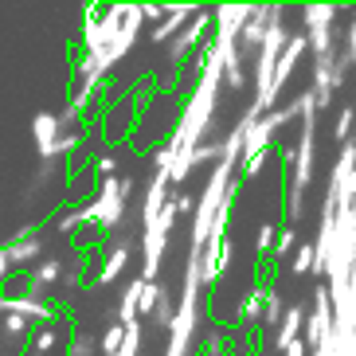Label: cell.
Listing matches in <instances>:
<instances>
[{"instance_id":"3","label":"cell","mask_w":356,"mask_h":356,"mask_svg":"<svg viewBox=\"0 0 356 356\" xmlns=\"http://www.w3.org/2000/svg\"><path fill=\"white\" fill-rule=\"evenodd\" d=\"M337 12H341V4H305L302 8L305 43L314 47L317 59L337 55Z\"/></svg>"},{"instance_id":"20","label":"cell","mask_w":356,"mask_h":356,"mask_svg":"<svg viewBox=\"0 0 356 356\" xmlns=\"http://www.w3.org/2000/svg\"><path fill=\"white\" fill-rule=\"evenodd\" d=\"M293 247H298V231L290 227V223H286V227H278V235H274V247H270V259L274 262H282L286 254L293 251Z\"/></svg>"},{"instance_id":"18","label":"cell","mask_w":356,"mask_h":356,"mask_svg":"<svg viewBox=\"0 0 356 356\" xmlns=\"http://www.w3.org/2000/svg\"><path fill=\"white\" fill-rule=\"evenodd\" d=\"M356 137V110L353 106H345L341 114H337V126H333V141H341V145H348Z\"/></svg>"},{"instance_id":"11","label":"cell","mask_w":356,"mask_h":356,"mask_svg":"<svg viewBox=\"0 0 356 356\" xmlns=\"http://www.w3.org/2000/svg\"><path fill=\"white\" fill-rule=\"evenodd\" d=\"M305 317H309V309H305V305H290V309L282 314V321H278V329H274V348H278V353H286L293 341H302Z\"/></svg>"},{"instance_id":"23","label":"cell","mask_w":356,"mask_h":356,"mask_svg":"<svg viewBox=\"0 0 356 356\" xmlns=\"http://www.w3.org/2000/svg\"><path fill=\"white\" fill-rule=\"evenodd\" d=\"M79 227H83V211H79V204L55 216V231H59V235H74Z\"/></svg>"},{"instance_id":"9","label":"cell","mask_w":356,"mask_h":356,"mask_svg":"<svg viewBox=\"0 0 356 356\" xmlns=\"http://www.w3.org/2000/svg\"><path fill=\"white\" fill-rule=\"evenodd\" d=\"M341 90L337 83V67H333V55L329 59H317L314 63V86H309V95H314V106L325 110V106H333V95Z\"/></svg>"},{"instance_id":"14","label":"cell","mask_w":356,"mask_h":356,"mask_svg":"<svg viewBox=\"0 0 356 356\" xmlns=\"http://www.w3.org/2000/svg\"><path fill=\"white\" fill-rule=\"evenodd\" d=\"M141 290H145L141 278L122 290V298H118V325H134L137 321V298H141Z\"/></svg>"},{"instance_id":"28","label":"cell","mask_w":356,"mask_h":356,"mask_svg":"<svg viewBox=\"0 0 356 356\" xmlns=\"http://www.w3.org/2000/svg\"><path fill=\"white\" fill-rule=\"evenodd\" d=\"M90 348H95V345H90V341H86L83 333H79V337H74V341H71V356H86V353H90Z\"/></svg>"},{"instance_id":"21","label":"cell","mask_w":356,"mask_h":356,"mask_svg":"<svg viewBox=\"0 0 356 356\" xmlns=\"http://www.w3.org/2000/svg\"><path fill=\"white\" fill-rule=\"evenodd\" d=\"M262 317H266L270 329H278V321H282V302H278V290H274V286L262 290Z\"/></svg>"},{"instance_id":"32","label":"cell","mask_w":356,"mask_h":356,"mask_svg":"<svg viewBox=\"0 0 356 356\" xmlns=\"http://www.w3.org/2000/svg\"><path fill=\"white\" fill-rule=\"evenodd\" d=\"M200 356H208V353H200Z\"/></svg>"},{"instance_id":"17","label":"cell","mask_w":356,"mask_h":356,"mask_svg":"<svg viewBox=\"0 0 356 356\" xmlns=\"http://www.w3.org/2000/svg\"><path fill=\"white\" fill-rule=\"evenodd\" d=\"M266 290V286H262ZM262 290H247L243 293V302H239V321L243 325H254L262 317Z\"/></svg>"},{"instance_id":"29","label":"cell","mask_w":356,"mask_h":356,"mask_svg":"<svg viewBox=\"0 0 356 356\" xmlns=\"http://www.w3.org/2000/svg\"><path fill=\"white\" fill-rule=\"evenodd\" d=\"M8 278H12V262H8V251L0 247V286L8 282Z\"/></svg>"},{"instance_id":"12","label":"cell","mask_w":356,"mask_h":356,"mask_svg":"<svg viewBox=\"0 0 356 356\" xmlns=\"http://www.w3.org/2000/svg\"><path fill=\"white\" fill-rule=\"evenodd\" d=\"M129 254H134V243H114L110 247V254H106V262L98 266V274H95V286H110V282H118L122 274H126V266H129Z\"/></svg>"},{"instance_id":"6","label":"cell","mask_w":356,"mask_h":356,"mask_svg":"<svg viewBox=\"0 0 356 356\" xmlns=\"http://www.w3.org/2000/svg\"><path fill=\"white\" fill-rule=\"evenodd\" d=\"M305 51H309V43H305V32L290 35L282 47V55H278V63H274V74H270V98L282 95V86L290 83V74L298 71V63L305 59Z\"/></svg>"},{"instance_id":"24","label":"cell","mask_w":356,"mask_h":356,"mask_svg":"<svg viewBox=\"0 0 356 356\" xmlns=\"http://www.w3.org/2000/svg\"><path fill=\"white\" fill-rule=\"evenodd\" d=\"M141 329H145L141 321L126 325V341H122V348H118L114 356H137V353H141Z\"/></svg>"},{"instance_id":"5","label":"cell","mask_w":356,"mask_h":356,"mask_svg":"<svg viewBox=\"0 0 356 356\" xmlns=\"http://www.w3.org/2000/svg\"><path fill=\"white\" fill-rule=\"evenodd\" d=\"M333 333V302H329V290L317 286L314 293V314L305 317V329H302V345L314 353V348L325 345V337Z\"/></svg>"},{"instance_id":"2","label":"cell","mask_w":356,"mask_h":356,"mask_svg":"<svg viewBox=\"0 0 356 356\" xmlns=\"http://www.w3.org/2000/svg\"><path fill=\"white\" fill-rule=\"evenodd\" d=\"M317 106H309L302 114V134H298V145L290 149V196H305L309 180H314V157H317Z\"/></svg>"},{"instance_id":"31","label":"cell","mask_w":356,"mask_h":356,"mask_svg":"<svg viewBox=\"0 0 356 356\" xmlns=\"http://www.w3.org/2000/svg\"><path fill=\"white\" fill-rule=\"evenodd\" d=\"M24 356H40V353H24Z\"/></svg>"},{"instance_id":"4","label":"cell","mask_w":356,"mask_h":356,"mask_svg":"<svg viewBox=\"0 0 356 356\" xmlns=\"http://www.w3.org/2000/svg\"><path fill=\"white\" fill-rule=\"evenodd\" d=\"M211 28H216V20H211V8H200L196 16L188 20V28H184L177 40L168 43V63L180 67L184 59H188V55H196L200 47L208 43V32H211Z\"/></svg>"},{"instance_id":"27","label":"cell","mask_w":356,"mask_h":356,"mask_svg":"<svg viewBox=\"0 0 356 356\" xmlns=\"http://www.w3.org/2000/svg\"><path fill=\"white\" fill-rule=\"evenodd\" d=\"M114 172H118V157H114V153H102V157H98L95 161V177H114Z\"/></svg>"},{"instance_id":"13","label":"cell","mask_w":356,"mask_h":356,"mask_svg":"<svg viewBox=\"0 0 356 356\" xmlns=\"http://www.w3.org/2000/svg\"><path fill=\"white\" fill-rule=\"evenodd\" d=\"M28 341H32V348H28V353L51 356L55 348H59V345L67 341V329H63L59 321H51V325H40V329H32V337H28Z\"/></svg>"},{"instance_id":"25","label":"cell","mask_w":356,"mask_h":356,"mask_svg":"<svg viewBox=\"0 0 356 356\" xmlns=\"http://www.w3.org/2000/svg\"><path fill=\"white\" fill-rule=\"evenodd\" d=\"M314 243H298V251H293V266H290V270L293 274H309V270H314Z\"/></svg>"},{"instance_id":"30","label":"cell","mask_w":356,"mask_h":356,"mask_svg":"<svg viewBox=\"0 0 356 356\" xmlns=\"http://www.w3.org/2000/svg\"><path fill=\"white\" fill-rule=\"evenodd\" d=\"M282 356H309V348H305V345H302V341H293V345H290V348H286V353H282Z\"/></svg>"},{"instance_id":"1","label":"cell","mask_w":356,"mask_h":356,"mask_svg":"<svg viewBox=\"0 0 356 356\" xmlns=\"http://www.w3.org/2000/svg\"><path fill=\"white\" fill-rule=\"evenodd\" d=\"M129 196H134V180L129 177H106L102 184H98L95 196H86L83 204H79V211H83V227H95L98 235H110L118 223L126 220Z\"/></svg>"},{"instance_id":"16","label":"cell","mask_w":356,"mask_h":356,"mask_svg":"<svg viewBox=\"0 0 356 356\" xmlns=\"http://www.w3.org/2000/svg\"><path fill=\"white\" fill-rule=\"evenodd\" d=\"M165 290H168L165 282H145V290H141V298H137V321H141V317H153V309H157V302H161Z\"/></svg>"},{"instance_id":"7","label":"cell","mask_w":356,"mask_h":356,"mask_svg":"<svg viewBox=\"0 0 356 356\" xmlns=\"http://www.w3.org/2000/svg\"><path fill=\"white\" fill-rule=\"evenodd\" d=\"M196 12H200V4H168L165 16H161V24H153V32H149L153 47H168V43L188 28V20L196 16Z\"/></svg>"},{"instance_id":"10","label":"cell","mask_w":356,"mask_h":356,"mask_svg":"<svg viewBox=\"0 0 356 356\" xmlns=\"http://www.w3.org/2000/svg\"><path fill=\"white\" fill-rule=\"evenodd\" d=\"M4 251H8V262H12V270H32L35 262H43V235L35 231L32 239H12L4 243Z\"/></svg>"},{"instance_id":"22","label":"cell","mask_w":356,"mask_h":356,"mask_svg":"<svg viewBox=\"0 0 356 356\" xmlns=\"http://www.w3.org/2000/svg\"><path fill=\"white\" fill-rule=\"evenodd\" d=\"M122 341H126V325L110 321V325H106V333H102V341H98V348H102L106 356H114L118 348H122Z\"/></svg>"},{"instance_id":"26","label":"cell","mask_w":356,"mask_h":356,"mask_svg":"<svg viewBox=\"0 0 356 356\" xmlns=\"http://www.w3.org/2000/svg\"><path fill=\"white\" fill-rule=\"evenodd\" d=\"M274 235H278V223H262V227H259V254H270Z\"/></svg>"},{"instance_id":"8","label":"cell","mask_w":356,"mask_h":356,"mask_svg":"<svg viewBox=\"0 0 356 356\" xmlns=\"http://www.w3.org/2000/svg\"><path fill=\"white\" fill-rule=\"evenodd\" d=\"M32 145L40 157H63V149H59V118L51 110H43V114L32 118Z\"/></svg>"},{"instance_id":"15","label":"cell","mask_w":356,"mask_h":356,"mask_svg":"<svg viewBox=\"0 0 356 356\" xmlns=\"http://www.w3.org/2000/svg\"><path fill=\"white\" fill-rule=\"evenodd\" d=\"M32 329L35 325H28L24 317H16V314L0 317V341H4V345H16V341H24V337H32Z\"/></svg>"},{"instance_id":"19","label":"cell","mask_w":356,"mask_h":356,"mask_svg":"<svg viewBox=\"0 0 356 356\" xmlns=\"http://www.w3.org/2000/svg\"><path fill=\"white\" fill-rule=\"evenodd\" d=\"M274 157V149H262V153H251V157L239 161V180H254L262 177V168H266V161Z\"/></svg>"}]
</instances>
